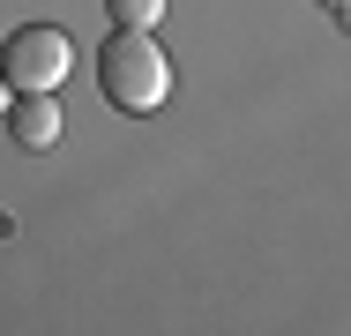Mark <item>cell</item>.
Segmentation results:
<instances>
[{"label": "cell", "mask_w": 351, "mask_h": 336, "mask_svg": "<svg viewBox=\"0 0 351 336\" xmlns=\"http://www.w3.org/2000/svg\"><path fill=\"white\" fill-rule=\"evenodd\" d=\"M60 120H68V112H60L53 97H15V105H8V134H15L23 149H53V142H60Z\"/></svg>", "instance_id": "obj_3"}, {"label": "cell", "mask_w": 351, "mask_h": 336, "mask_svg": "<svg viewBox=\"0 0 351 336\" xmlns=\"http://www.w3.org/2000/svg\"><path fill=\"white\" fill-rule=\"evenodd\" d=\"M0 120H8V75H0Z\"/></svg>", "instance_id": "obj_6"}, {"label": "cell", "mask_w": 351, "mask_h": 336, "mask_svg": "<svg viewBox=\"0 0 351 336\" xmlns=\"http://www.w3.org/2000/svg\"><path fill=\"white\" fill-rule=\"evenodd\" d=\"M75 67V45L60 23H23V30H8V45H0V75H8V90H23V97H53L60 82H68Z\"/></svg>", "instance_id": "obj_2"}, {"label": "cell", "mask_w": 351, "mask_h": 336, "mask_svg": "<svg viewBox=\"0 0 351 336\" xmlns=\"http://www.w3.org/2000/svg\"><path fill=\"white\" fill-rule=\"evenodd\" d=\"M322 8H329V15H344V23H351V0H322Z\"/></svg>", "instance_id": "obj_5"}, {"label": "cell", "mask_w": 351, "mask_h": 336, "mask_svg": "<svg viewBox=\"0 0 351 336\" xmlns=\"http://www.w3.org/2000/svg\"><path fill=\"white\" fill-rule=\"evenodd\" d=\"M112 8V30H157V15H165V0H105Z\"/></svg>", "instance_id": "obj_4"}, {"label": "cell", "mask_w": 351, "mask_h": 336, "mask_svg": "<svg viewBox=\"0 0 351 336\" xmlns=\"http://www.w3.org/2000/svg\"><path fill=\"white\" fill-rule=\"evenodd\" d=\"M97 90H105V105H120V112H157V105L172 97L165 45H157L149 30H112L105 53H97Z\"/></svg>", "instance_id": "obj_1"}]
</instances>
